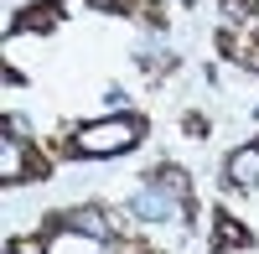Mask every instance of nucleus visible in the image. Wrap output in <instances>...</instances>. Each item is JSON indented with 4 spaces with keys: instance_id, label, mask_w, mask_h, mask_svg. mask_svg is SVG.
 Wrapping results in <instances>:
<instances>
[{
    "instance_id": "obj_6",
    "label": "nucleus",
    "mask_w": 259,
    "mask_h": 254,
    "mask_svg": "<svg viewBox=\"0 0 259 254\" xmlns=\"http://www.w3.org/2000/svg\"><path fill=\"white\" fill-rule=\"evenodd\" d=\"M223 187L228 192H259V135L223 156Z\"/></svg>"
},
{
    "instance_id": "obj_1",
    "label": "nucleus",
    "mask_w": 259,
    "mask_h": 254,
    "mask_svg": "<svg viewBox=\"0 0 259 254\" xmlns=\"http://www.w3.org/2000/svg\"><path fill=\"white\" fill-rule=\"evenodd\" d=\"M145 135H150V119L140 109H119V114H99V119L68 124L52 140V151L68 156V161H114V156H130Z\"/></svg>"
},
{
    "instance_id": "obj_3",
    "label": "nucleus",
    "mask_w": 259,
    "mask_h": 254,
    "mask_svg": "<svg viewBox=\"0 0 259 254\" xmlns=\"http://www.w3.org/2000/svg\"><path fill=\"white\" fill-rule=\"evenodd\" d=\"M212 47H218L223 62H233V68H244V73H259V16L223 21V26L212 31Z\"/></svg>"
},
{
    "instance_id": "obj_5",
    "label": "nucleus",
    "mask_w": 259,
    "mask_h": 254,
    "mask_svg": "<svg viewBox=\"0 0 259 254\" xmlns=\"http://www.w3.org/2000/svg\"><path fill=\"white\" fill-rule=\"evenodd\" d=\"M259 239H254V228L244 218H233L228 207L218 202L212 207V234H207V254H249Z\"/></svg>"
},
{
    "instance_id": "obj_4",
    "label": "nucleus",
    "mask_w": 259,
    "mask_h": 254,
    "mask_svg": "<svg viewBox=\"0 0 259 254\" xmlns=\"http://www.w3.org/2000/svg\"><path fill=\"white\" fill-rule=\"evenodd\" d=\"M62 21H68V0H26V6L11 11L6 41H16V36H52Z\"/></svg>"
},
{
    "instance_id": "obj_2",
    "label": "nucleus",
    "mask_w": 259,
    "mask_h": 254,
    "mask_svg": "<svg viewBox=\"0 0 259 254\" xmlns=\"http://www.w3.org/2000/svg\"><path fill=\"white\" fill-rule=\"evenodd\" d=\"M0 130H6V135H0V187H6V192L52 177L47 145L26 130V119H21V114H6V119H0Z\"/></svg>"
},
{
    "instance_id": "obj_10",
    "label": "nucleus",
    "mask_w": 259,
    "mask_h": 254,
    "mask_svg": "<svg viewBox=\"0 0 259 254\" xmlns=\"http://www.w3.org/2000/svg\"><path fill=\"white\" fill-rule=\"evenodd\" d=\"M218 11H223V21H233V16H259V0H218Z\"/></svg>"
},
{
    "instance_id": "obj_11",
    "label": "nucleus",
    "mask_w": 259,
    "mask_h": 254,
    "mask_svg": "<svg viewBox=\"0 0 259 254\" xmlns=\"http://www.w3.org/2000/svg\"><path fill=\"white\" fill-rule=\"evenodd\" d=\"M182 130H187L192 140H207V130H212V124H207V119H202L197 109H192V114H182Z\"/></svg>"
},
{
    "instance_id": "obj_9",
    "label": "nucleus",
    "mask_w": 259,
    "mask_h": 254,
    "mask_svg": "<svg viewBox=\"0 0 259 254\" xmlns=\"http://www.w3.org/2000/svg\"><path fill=\"white\" fill-rule=\"evenodd\" d=\"M52 249V234L47 228H36V234H16L11 244H6V254H47Z\"/></svg>"
},
{
    "instance_id": "obj_7",
    "label": "nucleus",
    "mask_w": 259,
    "mask_h": 254,
    "mask_svg": "<svg viewBox=\"0 0 259 254\" xmlns=\"http://www.w3.org/2000/svg\"><path fill=\"white\" fill-rule=\"evenodd\" d=\"M89 11L99 16H130V21H145L150 31L166 26V0H83Z\"/></svg>"
},
{
    "instance_id": "obj_8",
    "label": "nucleus",
    "mask_w": 259,
    "mask_h": 254,
    "mask_svg": "<svg viewBox=\"0 0 259 254\" xmlns=\"http://www.w3.org/2000/svg\"><path fill=\"white\" fill-rule=\"evenodd\" d=\"M104 249H109V254H166L156 239H145L140 228H124V234H119V239H109Z\"/></svg>"
}]
</instances>
